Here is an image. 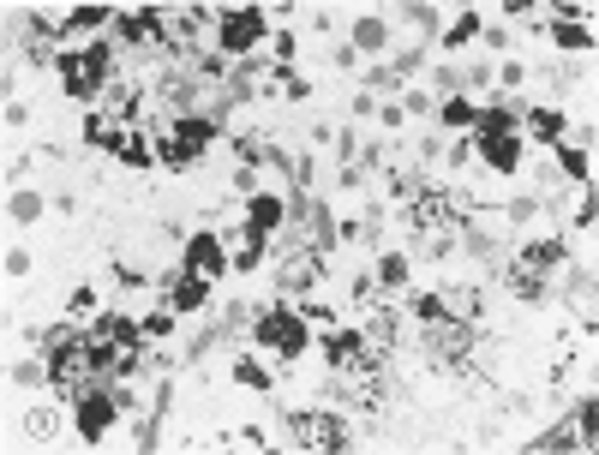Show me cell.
Segmentation results:
<instances>
[{
	"instance_id": "ba28073f",
	"label": "cell",
	"mask_w": 599,
	"mask_h": 455,
	"mask_svg": "<svg viewBox=\"0 0 599 455\" xmlns=\"http://www.w3.org/2000/svg\"><path fill=\"white\" fill-rule=\"evenodd\" d=\"M318 276H324V258H318L312 246H294V252H282V264H276V282H282L288 294L318 288Z\"/></svg>"
},
{
	"instance_id": "83f0119b",
	"label": "cell",
	"mask_w": 599,
	"mask_h": 455,
	"mask_svg": "<svg viewBox=\"0 0 599 455\" xmlns=\"http://www.w3.org/2000/svg\"><path fill=\"white\" fill-rule=\"evenodd\" d=\"M120 157H127V162H150V144H144L138 132H120Z\"/></svg>"
},
{
	"instance_id": "5bb4252c",
	"label": "cell",
	"mask_w": 599,
	"mask_h": 455,
	"mask_svg": "<svg viewBox=\"0 0 599 455\" xmlns=\"http://www.w3.org/2000/svg\"><path fill=\"white\" fill-rule=\"evenodd\" d=\"M480 157L498 174H510L515 162H522V144H515V132H498V138H480Z\"/></svg>"
},
{
	"instance_id": "6da1fadb",
	"label": "cell",
	"mask_w": 599,
	"mask_h": 455,
	"mask_svg": "<svg viewBox=\"0 0 599 455\" xmlns=\"http://www.w3.org/2000/svg\"><path fill=\"white\" fill-rule=\"evenodd\" d=\"M342 389H348V401H354L360 413H378L390 401V366H384V354L366 348L354 366H342Z\"/></svg>"
},
{
	"instance_id": "44dd1931",
	"label": "cell",
	"mask_w": 599,
	"mask_h": 455,
	"mask_svg": "<svg viewBox=\"0 0 599 455\" xmlns=\"http://www.w3.org/2000/svg\"><path fill=\"white\" fill-rule=\"evenodd\" d=\"M192 90H198V78H192V72H168L162 96H168V102H180V108H186V102H192Z\"/></svg>"
},
{
	"instance_id": "7a4b0ae2",
	"label": "cell",
	"mask_w": 599,
	"mask_h": 455,
	"mask_svg": "<svg viewBox=\"0 0 599 455\" xmlns=\"http://www.w3.org/2000/svg\"><path fill=\"white\" fill-rule=\"evenodd\" d=\"M426 354L431 359H443V366H456V371H473V324H468V318H450V312H443V318H431V324H426Z\"/></svg>"
},
{
	"instance_id": "e0dca14e",
	"label": "cell",
	"mask_w": 599,
	"mask_h": 455,
	"mask_svg": "<svg viewBox=\"0 0 599 455\" xmlns=\"http://www.w3.org/2000/svg\"><path fill=\"white\" fill-rule=\"evenodd\" d=\"M366 354V341L354 336V329H336V336H330V366L342 371V366H354V359Z\"/></svg>"
},
{
	"instance_id": "ac0fdd59",
	"label": "cell",
	"mask_w": 599,
	"mask_h": 455,
	"mask_svg": "<svg viewBox=\"0 0 599 455\" xmlns=\"http://www.w3.org/2000/svg\"><path fill=\"white\" fill-rule=\"evenodd\" d=\"M510 294L540 299V294H545V270H533V264H515V270H510Z\"/></svg>"
},
{
	"instance_id": "52a82bcc",
	"label": "cell",
	"mask_w": 599,
	"mask_h": 455,
	"mask_svg": "<svg viewBox=\"0 0 599 455\" xmlns=\"http://www.w3.org/2000/svg\"><path fill=\"white\" fill-rule=\"evenodd\" d=\"M252 336H258V341H270L276 354H288V359H300V354H306V341H312V336H306V324H300L294 312H282V306H270V312H258Z\"/></svg>"
},
{
	"instance_id": "9c48e42d",
	"label": "cell",
	"mask_w": 599,
	"mask_h": 455,
	"mask_svg": "<svg viewBox=\"0 0 599 455\" xmlns=\"http://www.w3.org/2000/svg\"><path fill=\"white\" fill-rule=\"evenodd\" d=\"M216 36H222V48H228V55H252L258 36H264V13H228Z\"/></svg>"
},
{
	"instance_id": "8992f818",
	"label": "cell",
	"mask_w": 599,
	"mask_h": 455,
	"mask_svg": "<svg viewBox=\"0 0 599 455\" xmlns=\"http://www.w3.org/2000/svg\"><path fill=\"white\" fill-rule=\"evenodd\" d=\"M408 222H414L420 234L431 240V252H450L456 210H450V198H443V192H414V198H408Z\"/></svg>"
},
{
	"instance_id": "1f68e13d",
	"label": "cell",
	"mask_w": 599,
	"mask_h": 455,
	"mask_svg": "<svg viewBox=\"0 0 599 455\" xmlns=\"http://www.w3.org/2000/svg\"><path fill=\"white\" fill-rule=\"evenodd\" d=\"M66 25H72V30H85V25H108V13H102V6H78Z\"/></svg>"
},
{
	"instance_id": "cb8c5ba5",
	"label": "cell",
	"mask_w": 599,
	"mask_h": 455,
	"mask_svg": "<svg viewBox=\"0 0 599 455\" xmlns=\"http://www.w3.org/2000/svg\"><path fill=\"white\" fill-rule=\"evenodd\" d=\"M378 282H384V288H401V282H408V258H396V252H390L384 264H378Z\"/></svg>"
},
{
	"instance_id": "8fae6325",
	"label": "cell",
	"mask_w": 599,
	"mask_h": 455,
	"mask_svg": "<svg viewBox=\"0 0 599 455\" xmlns=\"http://www.w3.org/2000/svg\"><path fill=\"white\" fill-rule=\"evenodd\" d=\"M186 276H222V246H216V234H198V240L186 246Z\"/></svg>"
},
{
	"instance_id": "484cf974",
	"label": "cell",
	"mask_w": 599,
	"mask_h": 455,
	"mask_svg": "<svg viewBox=\"0 0 599 455\" xmlns=\"http://www.w3.org/2000/svg\"><path fill=\"white\" fill-rule=\"evenodd\" d=\"M528 126H533V138H540V144H557V132H563V120H557V114L545 108V114H533Z\"/></svg>"
},
{
	"instance_id": "d590c367",
	"label": "cell",
	"mask_w": 599,
	"mask_h": 455,
	"mask_svg": "<svg viewBox=\"0 0 599 455\" xmlns=\"http://www.w3.org/2000/svg\"><path fill=\"white\" fill-rule=\"evenodd\" d=\"M594 216H599V204H594V192H587V198H582V210H575V222H582V228H594Z\"/></svg>"
},
{
	"instance_id": "603a6c76",
	"label": "cell",
	"mask_w": 599,
	"mask_h": 455,
	"mask_svg": "<svg viewBox=\"0 0 599 455\" xmlns=\"http://www.w3.org/2000/svg\"><path fill=\"white\" fill-rule=\"evenodd\" d=\"M234 378H240L246 389H270V371L258 366V359H240V366H234Z\"/></svg>"
},
{
	"instance_id": "9a60e30c",
	"label": "cell",
	"mask_w": 599,
	"mask_h": 455,
	"mask_svg": "<svg viewBox=\"0 0 599 455\" xmlns=\"http://www.w3.org/2000/svg\"><path fill=\"white\" fill-rule=\"evenodd\" d=\"M120 36H127L132 48H150L162 36V18L157 13H138V18H120Z\"/></svg>"
},
{
	"instance_id": "f1b7e54d",
	"label": "cell",
	"mask_w": 599,
	"mask_h": 455,
	"mask_svg": "<svg viewBox=\"0 0 599 455\" xmlns=\"http://www.w3.org/2000/svg\"><path fill=\"white\" fill-rule=\"evenodd\" d=\"M354 43H360V48H384V25H378V18H366V25L354 30Z\"/></svg>"
},
{
	"instance_id": "ffe728a7",
	"label": "cell",
	"mask_w": 599,
	"mask_h": 455,
	"mask_svg": "<svg viewBox=\"0 0 599 455\" xmlns=\"http://www.w3.org/2000/svg\"><path fill=\"white\" fill-rule=\"evenodd\" d=\"M366 324H371V341H396L401 312H390V306H371V312H366Z\"/></svg>"
},
{
	"instance_id": "7c38bea8",
	"label": "cell",
	"mask_w": 599,
	"mask_h": 455,
	"mask_svg": "<svg viewBox=\"0 0 599 455\" xmlns=\"http://www.w3.org/2000/svg\"><path fill=\"white\" fill-rule=\"evenodd\" d=\"M276 222H282V198H264V192H258V198H252V210H246V240H258V246H264Z\"/></svg>"
},
{
	"instance_id": "836d02e7",
	"label": "cell",
	"mask_w": 599,
	"mask_h": 455,
	"mask_svg": "<svg viewBox=\"0 0 599 455\" xmlns=\"http://www.w3.org/2000/svg\"><path fill=\"white\" fill-rule=\"evenodd\" d=\"M473 30H480V18H473V13H468V18H462V25H456V30H450V36H443V43H468Z\"/></svg>"
},
{
	"instance_id": "e575fe53",
	"label": "cell",
	"mask_w": 599,
	"mask_h": 455,
	"mask_svg": "<svg viewBox=\"0 0 599 455\" xmlns=\"http://www.w3.org/2000/svg\"><path fill=\"white\" fill-rule=\"evenodd\" d=\"M168 329H174V324H168V312H157V318H144V336H168Z\"/></svg>"
},
{
	"instance_id": "f546056e",
	"label": "cell",
	"mask_w": 599,
	"mask_h": 455,
	"mask_svg": "<svg viewBox=\"0 0 599 455\" xmlns=\"http://www.w3.org/2000/svg\"><path fill=\"white\" fill-rule=\"evenodd\" d=\"M443 126H473V108L468 102H443Z\"/></svg>"
},
{
	"instance_id": "7402d4cb",
	"label": "cell",
	"mask_w": 599,
	"mask_h": 455,
	"mask_svg": "<svg viewBox=\"0 0 599 455\" xmlns=\"http://www.w3.org/2000/svg\"><path fill=\"white\" fill-rule=\"evenodd\" d=\"M473 126H480V138H498V132H510V108H485V114H473Z\"/></svg>"
},
{
	"instance_id": "5b68a950",
	"label": "cell",
	"mask_w": 599,
	"mask_h": 455,
	"mask_svg": "<svg viewBox=\"0 0 599 455\" xmlns=\"http://www.w3.org/2000/svg\"><path fill=\"white\" fill-rule=\"evenodd\" d=\"M288 431H294L300 450H318V455L348 450V420H336V413H288Z\"/></svg>"
},
{
	"instance_id": "30bf717a",
	"label": "cell",
	"mask_w": 599,
	"mask_h": 455,
	"mask_svg": "<svg viewBox=\"0 0 599 455\" xmlns=\"http://www.w3.org/2000/svg\"><path fill=\"white\" fill-rule=\"evenodd\" d=\"M115 413H120V408H115L108 396H102V389H85V396H78V431H85L90 443H96V438H108Z\"/></svg>"
},
{
	"instance_id": "4dcf8cb0",
	"label": "cell",
	"mask_w": 599,
	"mask_h": 455,
	"mask_svg": "<svg viewBox=\"0 0 599 455\" xmlns=\"http://www.w3.org/2000/svg\"><path fill=\"white\" fill-rule=\"evenodd\" d=\"M557 43H563V48H587V43H594V36H587L582 25H557Z\"/></svg>"
},
{
	"instance_id": "4316f807",
	"label": "cell",
	"mask_w": 599,
	"mask_h": 455,
	"mask_svg": "<svg viewBox=\"0 0 599 455\" xmlns=\"http://www.w3.org/2000/svg\"><path fill=\"white\" fill-rule=\"evenodd\" d=\"M306 240H312V252H324V246H330V216L324 210L306 216Z\"/></svg>"
},
{
	"instance_id": "2e32d148",
	"label": "cell",
	"mask_w": 599,
	"mask_h": 455,
	"mask_svg": "<svg viewBox=\"0 0 599 455\" xmlns=\"http://www.w3.org/2000/svg\"><path fill=\"white\" fill-rule=\"evenodd\" d=\"M570 426H575V438H582V450H594V443H599V401H594V396H587V401H575Z\"/></svg>"
},
{
	"instance_id": "277c9868",
	"label": "cell",
	"mask_w": 599,
	"mask_h": 455,
	"mask_svg": "<svg viewBox=\"0 0 599 455\" xmlns=\"http://www.w3.org/2000/svg\"><path fill=\"white\" fill-rule=\"evenodd\" d=\"M60 78H66L72 96H102L108 90V43H90L85 55H60Z\"/></svg>"
},
{
	"instance_id": "d6a6232c",
	"label": "cell",
	"mask_w": 599,
	"mask_h": 455,
	"mask_svg": "<svg viewBox=\"0 0 599 455\" xmlns=\"http://www.w3.org/2000/svg\"><path fill=\"white\" fill-rule=\"evenodd\" d=\"M563 174H570V180H582V174H587V157H582V150H563Z\"/></svg>"
},
{
	"instance_id": "3957f363",
	"label": "cell",
	"mask_w": 599,
	"mask_h": 455,
	"mask_svg": "<svg viewBox=\"0 0 599 455\" xmlns=\"http://www.w3.org/2000/svg\"><path fill=\"white\" fill-rule=\"evenodd\" d=\"M210 138H216V126L204 114H180L168 126V138H162V162H168V168H192V162L210 150Z\"/></svg>"
},
{
	"instance_id": "d4e9b609",
	"label": "cell",
	"mask_w": 599,
	"mask_h": 455,
	"mask_svg": "<svg viewBox=\"0 0 599 455\" xmlns=\"http://www.w3.org/2000/svg\"><path fill=\"white\" fill-rule=\"evenodd\" d=\"M533 450H582V438H575V426H557V431H545Z\"/></svg>"
},
{
	"instance_id": "4fadbf2b",
	"label": "cell",
	"mask_w": 599,
	"mask_h": 455,
	"mask_svg": "<svg viewBox=\"0 0 599 455\" xmlns=\"http://www.w3.org/2000/svg\"><path fill=\"white\" fill-rule=\"evenodd\" d=\"M204 294H210L204 276H180V282H168V312H198Z\"/></svg>"
},
{
	"instance_id": "d6986e66",
	"label": "cell",
	"mask_w": 599,
	"mask_h": 455,
	"mask_svg": "<svg viewBox=\"0 0 599 455\" xmlns=\"http://www.w3.org/2000/svg\"><path fill=\"white\" fill-rule=\"evenodd\" d=\"M522 264H533V270H552V264H563V240H533L528 252H522Z\"/></svg>"
}]
</instances>
